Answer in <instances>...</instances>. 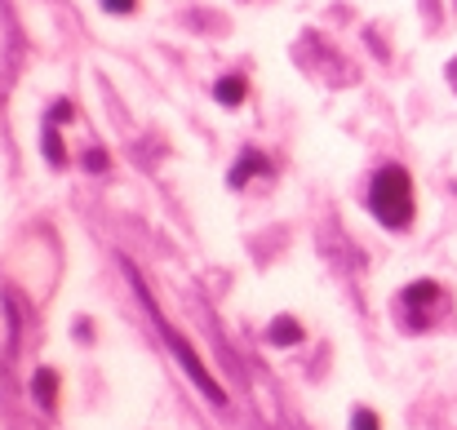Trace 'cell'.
I'll use <instances>...</instances> for the list:
<instances>
[{
	"label": "cell",
	"mask_w": 457,
	"mask_h": 430,
	"mask_svg": "<svg viewBox=\"0 0 457 430\" xmlns=\"http://www.w3.org/2000/svg\"><path fill=\"white\" fill-rule=\"evenodd\" d=\"M45 151H49V164H62L67 160V151H62V143H58V125L49 120V129H45Z\"/></svg>",
	"instance_id": "8"
},
{
	"label": "cell",
	"mask_w": 457,
	"mask_h": 430,
	"mask_svg": "<svg viewBox=\"0 0 457 430\" xmlns=\"http://www.w3.org/2000/svg\"><path fill=\"white\" fill-rule=\"evenodd\" d=\"M31 395H36L40 409H54V400H58V373H54V368H40V373L31 377Z\"/></svg>",
	"instance_id": "5"
},
{
	"label": "cell",
	"mask_w": 457,
	"mask_h": 430,
	"mask_svg": "<svg viewBox=\"0 0 457 430\" xmlns=\"http://www.w3.org/2000/svg\"><path fill=\"white\" fill-rule=\"evenodd\" d=\"M258 173H271V160L267 155H258V151H245L240 155V164L231 169V186H245L249 178H258Z\"/></svg>",
	"instance_id": "4"
},
{
	"label": "cell",
	"mask_w": 457,
	"mask_h": 430,
	"mask_svg": "<svg viewBox=\"0 0 457 430\" xmlns=\"http://www.w3.org/2000/svg\"><path fill=\"white\" fill-rule=\"evenodd\" d=\"M449 76H453V85H457V62H453V67H449Z\"/></svg>",
	"instance_id": "13"
},
{
	"label": "cell",
	"mask_w": 457,
	"mask_h": 430,
	"mask_svg": "<svg viewBox=\"0 0 457 430\" xmlns=\"http://www.w3.org/2000/svg\"><path fill=\"white\" fill-rule=\"evenodd\" d=\"M271 342H276V346H298V342H303V324L289 319V315H280V319L271 324Z\"/></svg>",
	"instance_id": "6"
},
{
	"label": "cell",
	"mask_w": 457,
	"mask_h": 430,
	"mask_svg": "<svg viewBox=\"0 0 457 430\" xmlns=\"http://www.w3.org/2000/svg\"><path fill=\"white\" fill-rule=\"evenodd\" d=\"M351 430H382V426H378V413H373V409H355Z\"/></svg>",
	"instance_id": "9"
},
{
	"label": "cell",
	"mask_w": 457,
	"mask_h": 430,
	"mask_svg": "<svg viewBox=\"0 0 457 430\" xmlns=\"http://www.w3.org/2000/svg\"><path fill=\"white\" fill-rule=\"evenodd\" d=\"M85 164H89L94 173H103V169H107V155H103V146H89V151H85Z\"/></svg>",
	"instance_id": "11"
},
{
	"label": "cell",
	"mask_w": 457,
	"mask_h": 430,
	"mask_svg": "<svg viewBox=\"0 0 457 430\" xmlns=\"http://www.w3.org/2000/svg\"><path fill=\"white\" fill-rule=\"evenodd\" d=\"M213 94H218V103H227V107H240V103H245V80H240V76H222Z\"/></svg>",
	"instance_id": "7"
},
{
	"label": "cell",
	"mask_w": 457,
	"mask_h": 430,
	"mask_svg": "<svg viewBox=\"0 0 457 430\" xmlns=\"http://www.w3.org/2000/svg\"><path fill=\"white\" fill-rule=\"evenodd\" d=\"M49 120H54V125H67V120H71V103H67V98H58V103H54V112H49Z\"/></svg>",
	"instance_id": "10"
},
{
	"label": "cell",
	"mask_w": 457,
	"mask_h": 430,
	"mask_svg": "<svg viewBox=\"0 0 457 430\" xmlns=\"http://www.w3.org/2000/svg\"><path fill=\"white\" fill-rule=\"evenodd\" d=\"M440 293H445V288L436 285V280H413V285L400 293V302H395L400 319H404L413 333H422V328L431 324V310L440 306Z\"/></svg>",
	"instance_id": "3"
},
{
	"label": "cell",
	"mask_w": 457,
	"mask_h": 430,
	"mask_svg": "<svg viewBox=\"0 0 457 430\" xmlns=\"http://www.w3.org/2000/svg\"><path fill=\"white\" fill-rule=\"evenodd\" d=\"M103 9H112V13H134L138 0H103Z\"/></svg>",
	"instance_id": "12"
},
{
	"label": "cell",
	"mask_w": 457,
	"mask_h": 430,
	"mask_svg": "<svg viewBox=\"0 0 457 430\" xmlns=\"http://www.w3.org/2000/svg\"><path fill=\"white\" fill-rule=\"evenodd\" d=\"M369 209H373V218L382 227L404 231L413 222V178H409V169L382 164L373 173V186H369Z\"/></svg>",
	"instance_id": "2"
},
{
	"label": "cell",
	"mask_w": 457,
	"mask_h": 430,
	"mask_svg": "<svg viewBox=\"0 0 457 430\" xmlns=\"http://www.w3.org/2000/svg\"><path fill=\"white\" fill-rule=\"evenodd\" d=\"M125 271H129V280H134V288H138V302L147 306V315H152V324H155V328H160V337H164V346H169V351H173V360H178V364L187 368V377H191V382L200 386V395H204L209 404H227V391H222V386L213 382V373H209V368L200 364V355H195V346H191V342H182V333H178V328H173V324H169V319L160 315V306H155V297H152V293H147V285L138 280V271H134V267H125Z\"/></svg>",
	"instance_id": "1"
}]
</instances>
